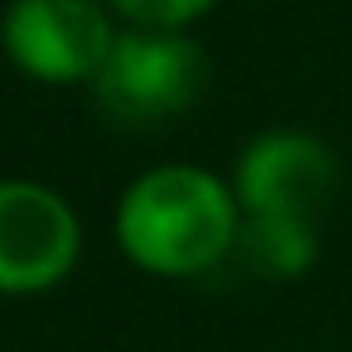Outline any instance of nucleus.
<instances>
[{"mask_svg":"<svg viewBox=\"0 0 352 352\" xmlns=\"http://www.w3.org/2000/svg\"><path fill=\"white\" fill-rule=\"evenodd\" d=\"M78 261V217L39 184H0V289H44Z\"/></svg>","mask_w":352,"mask_h":352,"instance_id":"20e7f679","label":"nucleus"},{"mask_svg":"<svg viewBox=\"0 0 352 352\" xmlns=\"http://www.w3.org/2000/svg\"><path fill=\"white\" fill-rule=\"evenodd\" d=\"M97 82V102L107 116L150 126L174 111H184L203 87V54L188 39L169 34H126L111 44Z\"/></svg>","mask_w":352,"mask_h":352,"instance_id":"f03ea898","label":"nucleus"},{"mask_svg":"<svg viewBox=\"0 0 352 352\" xmlns=\"http://www.w3.org/2000/svg\"><path fill=\"white\" fill-rule=\"evenodd\" d=\"M111 44L116 39L107 30V15L92 0H15L6 20L10 58L44 82L97 78Z\"/></svg>","mask_w":352,"mask_h":352,"instance_id":"7ed1b4c3","label":"nucleus"},{"mask_svg":"<svg viewBox=\"0 0 352 352\" xmlns=\"http://www.w3.org/2000/svg\"><path fill=\"white\" fill-rule=\"evenodd\" d=\"M121 15H131L135 25H155V30H169V25H184L193 15H203L212 0H111Z\"/></svg>","mask_w":352,"mask_h":352,"instance_id":"0eeeda50","label":"nucleus"},{"mask_svg":"<svg viewBox=\"0 0 352 352\" xmlns=\"http://www.w3.org/2000/svg\"><path fill=\"white\" fill-rule=\"evenodd\" d=\"M236 188L251 217L314 222L338 188V164L314 135H265L241 155Z\"/></svg>","mask_w":352,"mask_h":352,"instance_id":"39448f33","label":"nucleus"},{"mask_svg":"<svg viewBox=\"0 0 352 352\" xmlns=\"http://www.w3.org/2000/svg\"><path fill=\"white\" fill-rule=\"evenodd\" d=\"M241 241L265 275H299L314 261V227L294 217H251Z\"/></svg>","mask_w":352,"mask_h":352,"instance_id":"423d86ee","label":"nucleus"},{"mask_svg":"<svg viewBox=\"0 0 352 352\" xmlns=\"http://www.w3.org/2000/svg\"><path fill=\"white\" fill-rule=\"evenodd\" d=\"M236 217L227 188L203 169H155L121 203V246L160 275L208 270L232 246Z\"/></svg>","mask_w":352,"mask_h":352,"instance_id":"f257e3e1","label":"nucleus"}]
</instances>
